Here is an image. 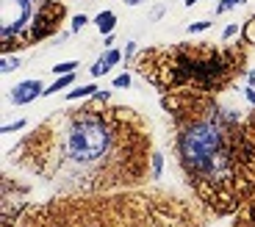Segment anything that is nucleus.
<instances>
[{
	"label": "nucleus",
	"mask_w": 255,
	"mask_h": 227,
	"mask_svg": "<svg viewBox=\"0 0 255 227\" xmlns=\"http://www.w3.org/2000/svg\"><path fill=\"white\" fill-rule=\"evenodd\" d=\"M128 6H142V3H145V0H125Z\"/></svg>",
	"instance_id": "5701e85b"
},
{
	"label": "nucleus",
	"mask_w": 255,
	"mask_h": 227,
	"mask_svg": "<svg viewBox=\"0 0 255 227\" xmlns=\"http://www.w3.org/2000/svg\"><path fill=\"white\" fill-rule=\"evenodd\" d=\"M236 34H238V25H228L225 31H222V39H233Z\"/></svg>",
	"instance_id": "a211bd4d"
},
{
	"label": "nucleus",
	"mask_w": 255,
	"mask_h": 227,
	"mask_svg": "<svg viewBox=\"0 0 255 227\" xmlns=\"http://www.w3.org/2000/svg\"><path fill=\"white\" fill-rule=\"evenodd\" d=\"M153 175H155V180L164 175V155H161L158 150L153 152Z\"/></svg>",
	"instance_id": "9d476101"
},
{
	"label": "nucleus",
	"mask_w": 255,
	"mask_h": 227,
	"mask_svg": "<svg viewBox=\"0 0 255 227\" xmlns=\"http://www.w3.org/2000/svg\"><path fill=\"white\" fill-rule=\"evenodd\" d=\"M92 94H97V86H94V83L78 86V89H72V92L67 94V100H81V97H92Z\"/></svg>",
	"instance_id": "1a4fd4ad"
},
{
	"label": "nucleus",
	"mask_w": 255,
	"mask_h": 227,
	"mask_svg": "<svg viewBox=\"0 0 255 227\" xmlns=\"http://www.w3.org/2000/svg\"><path fill=\"white\" fill-rule=\"evenodd\" d=\"M28 25H31V34H34L36 25L34 0H0V39H3L6 50L11 47V39L20 36Z\"/></svg>",
	"instance_id": "20e7f679"
},
{
	"label": "nucleus",
	"mask_w": 255,
	"mask_h": 227,
	"mask_svg": "<svg viewBox=\"0 0 255 227\" xmlns=\"http://www.w3.org/2000/svg\"><path fill=\"white\" fill-rule=\"evenodd\" d=\"M247 81H250V86H255V69L250 72V75H247Z\"/></svg>",
	"instance_id": "b1692460"
},
{
	"label": "nucleus",
	"mask_w": 255,
	"mask_h": 227,
	"mask_svg": "<svg viewBox=\"0 0 255 227\" xmlns=\"http://www.w3.org/2000/svg\"><path fill=\"white\" fill-rule=\"evenodd\" d=\"M39 94H42V81H22V83H17L11 89V103L14 105H28Z\"/></svg>",
	"instance_id": "39448f33"
},
{
	"label": "nucleus",
	"mask_w": 255,
	"mask_h": 227,
	"mask_svg": "<svg viewBox=\"0 0 255 227\" xmlns=\"http://www.w3.org/2000/svg\"><path fill=\"white\" fill-rule=\"evenodd\" d=\"M244 97L255 105V89H253V86H247V89H244Z\"/></svg>",
	"instance_id": "412c9836"
},
{
	"label": "nucleus",
	"mask_w": 255,
	"mask_h": 227,
	"mask_svg": "<svg viewBox=\"0 0 255 227\" xmlns=\"http://www.w3.org/2000/svg\"><path fill=\"white\" fill-rule=\"evenodd\" d=\"M233 6H236V0H219V3H216V14H225V11H230Z\"/></svg>",
	"instance_id": "f3484780"
},
{
	"label": "nucleus",
	"mask_w": 255,
	"mask_h": 227,
	"mask_svg": "<svg viewBox=\"0 0 255 227\" xmlns=\"http://www.w3.org/2000/svg\"><path fill=\"white\" fill-rule=\"evenodd\" d=\"M103 44H106V50H111V47H114V34L106 36V39H103Z\"/></svg>",
	"instance_id": "4be33fe9"
},
{
	"label": "nucleus",
	"mask_w": 255,
	"mask_h": 227,
	"mask_svg": "<svg viewBox=\"0 0 255 227\" xmlns=\"http://www.w3.org/2000/svg\"><path fill=\"white\" fill-rule=\"evenodd\" d=\"M25 125H28L25 119H17V122H11V125H3L0 130H3V133H14V130H22Z\"/></svg>",
	"instance_id": "4468645a"
},
{
	"label": "nucleus",
	"mask_w": 255,
	"mask_h": 227,
	"mask_svg": "<svg viewBox=\"0 0 255 227\" xmlns=\"http://www.w3.org/2000/svg\"><path fill=\"white\" fill-rule=\"evenodd\" d=\"M22 150V147H20ZM145 136L125 111H64L36 127L25 161L61 191H106L136 183L145 175Z\"/></svg>",
	"instance_id": "f257e3e1"
},
{
	"label": "nucleus",
	"mask_w": 255,
	"mask_h": 227,
	"mask_svg": "<svg viewBox=\"0 0 255 227\" xmlns=\"http://www.w3.org/2000/svg\"><path fill=\"white\" fill-rule=\"evenodd\" d=\"M114 86H117V89H128V86H130V75L122 72L119 78H114Z\"/></svg>",
	"instance_id": "dca6fc26"
},
{
	"label": "nucleus",
	"mask_w": 255,
	"mask_h": 227,
	"mask_svg": "<svg viewBox=\"0 0 255 227\" xmlns=\"http://www.w3.org/2000/svg\"><path fill=\"white\" fill-rule=\"evenodd\" d=\"M86 22H89V17H86V14H75V17H72V31H81Z\"/></svg>",
	"instance_id": "2eb2a0df"
},
{
	"label": "nucleus",
	"mask_w": 255,
	"mask_h": 227,
	"mask_svg": "<svg viewBox=\"0 0 255 227\" xmlns=\"http://www.w3.org/2000/svg\"><path fill=\"white\" fill-rule=\"evenodd\" d=\"M133 53H136V42H128L125 44V59H133Z\"/></svg>",
	"instance_id": "aec40b11"
},
{
	"label": "nucleus",
	"mask_w": 255,
	"mask_h": 227,
	"mask_svg": "<svg viewBox=\"0 0 255 227\" xmlns=\"http://www.w3.org/2000/svg\"><path fill=\"white\" fill-rule=\"evenodd\" d=\"M194 3H197V0H186V6H194Z\"/></svg>",
	"instance_id": "393cba45"
},
{
	"label": "nucleus",
	"mask_w": 255,
	"mask_h": 227,
	"mask_svg": "<svg viewBox=\"0 0 255 227\" xmlns=\"http://www.w3.org/2000/svg\"><path fill=\"white\" fill-rule=\"evenodd\" d=\"M20 64H22V59H11V56H9V59L0 61V72H14Z\"/></svg>",
	"instance_id": "9b49d317"
},
{
	"label": "nucleus",
	"mask_w": 255,
	"mask_h": 227,
	"mask_svg": "<svg viewBox=\"0 0 255 227\" xmlns=\"http://www.w3.org/2000/svg\"><path fill=\"white\" fill-rule=\"evenodd\" d=\"M20 227H191V219L180 202L155 200L147 194H122L39 205Z\"/></svg>",
	"instance_id": "f03ea898"
},
{
	"label": "nucleus",
	"mask_w": 255,
	"mask_h": 227,
	"mask_svg": "<svg viewBox=\"0 0 255 227\" xmlns=\"http://www.w3.org/2000/svg\"><path fill=\"white\" fill-rule=\"evenodd\" d=\"M164 11H167L164 6H155V9L150 11V20H153V22H155V20H161V17H164Z\"/></svg>",
	"instance_id": "6ab92c4d"
},
{
	"label": "nucleus",
	"mask_w": 255,
	"mask_h": 227,
	"mask_svg": "<svg viewBox=\"0 0 255 227\" xmlns=\"http://www.w3.org/2000/svg\"><path fill=\"white\" fill-rule=\"evenodd\" d=\"M69 83H75V75H72V72H67V75H61V78H59V81H56L53 86H47V89H44V94H56V92H61V89H67Z\"/></svg>",
	"instance_id": "6e6552de"
},
{
	"label": "nucleus",
	"mask_w": 255,
	"mask_h": 227,
	"mask_svg": "<svg viewBox=\"0 0 255 227\" xmlns=\"http://www.w3.org/2000/svg\"><path fill=\"white\" fill-rule=\"evenodd\" d=\"M94 25H97V31H100L103 36L114 34V25H117V14H114V11H100V14L94 17Z\"/></svg>",
	"instance_id": "0eeeda50"
},
{
	"label": "nucleus",
	"mask_w": 255,
	"mask_h": 227,
	"mask_svg": "<svg viewBox=\"0 0 255 227\" xmlns=\"http://www.w3.org/2000/svg\"><path fill=\"white\" fill-rule=\"evenodd\" d=\"M78 69V61H64V64H56V67H53V72H75Z\"/></svg>",
	"instance_id": "f8f14e48"
},
{
	"label": "nucleus",
	"mask_w": 255,
	"mask_h": 227,
	"mask_svg": "<svg viewBox=\"0 0 255 227\" xmlns=\"http://www.w3.org/2000/svg\"><path fill=\"white\" fill-rule=\"evenodd\" d=\"M236 142L241 139L230 136L219 111L191 119L178 133V155L186 175L205 200H216L219 210H230L225 197H230V188L236 186L238 169H244V155H236Z\"/></svg>",
	"instance_id": "7ed1b4c3"
},
{
	"label": "nucleus",
	"mask_w": 255,
	"mask_h": 227,
	"mask_svg": "<svg viewBox=\"0 0 255 227\" xmlns=\"http://www.w3.org/2000/svg\"><path fill=\"white\" fill-rule=\"evenodd\" d=\"M122 59H125V53H119V50H114V47H111V50L103 53L100 61H97V64H94V67L89 69V72H92V78H100V75H106V72H108V69L114 67V64H119Z\"/></svg>",
	"instance_id": "423d86ee"
},
{
	"label": "nucleus",
	"mask_w": 255,
	"mask_h": 227,
	"mask_svg": "<svg viewBox=\"0 0 255 227\" xmlns=\"http://www.w3.org/2000/svg\"><path fill=\"white\" fill-rule=\"evenodd\" d=\"M211 28V20H203V22H191L189 25V34H200V31H208Z\"/></svg>",
	"instance_id": "ddd939ff"
}]
</instances>
